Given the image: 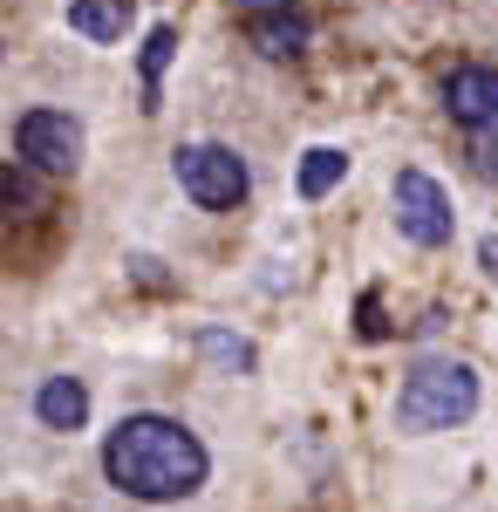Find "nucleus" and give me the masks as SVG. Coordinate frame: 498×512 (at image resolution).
<instances>
[{
    "label": "nucleus",
    "instance_id": "obj_4",
    "mask_svg": "<svg viewBox=\"0 0 498 512\" xmlns=\"http://www.w3.org/2000/svg\"><path fill=\"white\" fill-rule=\"evenodd\" d=\"M14 151L28 171H48V178H69L82 164V123L69 110H28L14 123Z\"/></svg>",
    "mask_w": 498,
    "mask_h": 512
},
{
    "label": "nucleus",
    "instance_id": "obj_9",
    "mask_svg": "<svg viewBox=\"0 0 498 512\" xmlns=\"http://www.w3.org/2000/svg\"><path fill=\"white\" fill-rule=\"evenodd\" d=\"M342 178H348V151H335V144H314L301 158V198H328Z\"/></svg>",
    "mask_w": 498,
    "mask_h": 512
},
{
    "label": "nucleus",
    "instance_id": "obj_17",
    "mask_svg": "<svg viewBox=\"0 0 498 512\" xmlns=\"http://www.w3.org/2000/svg\"><path fill=\"white\" fill-rule=\"evenodd\" d=\"M0 48H7V41H0Z\"/></svg>",
    "mask_w": 498,
    "mask_h": 512
},
{
    "label": "nucleus",
    "instance_id": "obj_12",
    "mask_svg": "<svg viewBox=\"0 0 498 512\" xmlns=\"http://www.w3.org/2000/svg\"><path fill=\"white\" fill-rule=\"evenodd\" d=\"M171 48H178V28H151L144 35V110H157V82L171 69Z\"/></svg>",
    "mask_w": 498,
    "mask_h": 512
},
{
    "label": "nucleus",
    "instance_id": "obj_1",
    "mask_svg": "<svg viewBox=\"0 0 498 512\" xmlns=\"http://www.w3.org/2000/svg\"><path fill=\"white\" fill-rule=\"evenodd\" d=\"M103 472H110L116 492L144 499V506H178L192 499L205 472H212V451L198 444V431H185L178 417H157V410H137L123 417L103 444Z\"/></svg>",
    "mask_w": 498,
    "mask_h": 512
},
{
    "label": "nucleus",
    "instance_id": "obj_7",
    "mask_svg": "<svg viewBox=\"0 0 498 512\" xmlns=\"http://www.w3.org/2000/svg\"><path fill=\"white\" fill-rule=\"evenodd\" d=\"M246 41L267 55V62H294L307 48V14L301 7H273V14H246Z\"/></svg>",
    "mask_w": 498,
    "mask_h": 512
},
{
    "label": "nucleus",
    "instance_id": "obj_6",
    "mask_svg": "<svg viewBox=\"0 0 498 512\" xmlns=\"http://www.w3.org/2000/svg\"><path fill=\"white\" fill-rule=\"evenodd\" d=\"M444 110L464 130H498V69H478V62L451 69L444 76Z\"/></svg>",
    "mask_w": 498,
    "mask_h": 512
},
{
    "label": "nucleus",
    "instance_id": "obj_11",
    "mask_svg": "<svg viewBox=\"0 0 498 512\" xmlns=\"http://www.w3.org/2000/svg\"><path fill=\"white\" fill-rule=\"evenodd\" d=\"M69 28L89 41H116L123 35V7L116 0H69Z\"/></svg>",
    "mask_w": 498,
    "mask_h": 512
},
{
    "label": "nucleus",
    "instance_id": "obj_3",
    "mask_svg": "<svg viewBox=\"0 0 498 512\" xmlns=\"http://www.w3.org/2000/svg\"><path fill=\"white\" fill-rule=\"evenodd\" d=\"M171 178L185 185V198H198L205 212H232L246 198V158L232 144H178L171 151Z\"/></svg>",
    "mask_w": 498,
    "mask_h": 512
},
{
    "label": "nucleus",
    "instance_id": "obj_10",
    "mask_svg": "<svg viewBox=\"0 0 498 512\" xmlns=\"http://www.w3.org/2000/svg\"><path fill=\"white\" fill-rule=\"evenodd\" d=\"M41 212V178L28 164H0V219H28Z\"/></svg>",
    "mask_w": 498,
    "mask_h": 512
},
{
    "label": "nucleus",
    "instance_id": "obj_8",
    "mask_svg": "<svg viewBox=\"0 0 498 512\" xmlns=\"http://www.w3.org/2000/svg\"><path fill=\"white\" fill-rule=\"evenodd\" d=\"M35 417L48 431H82L89 424V390H82L76 376H48L35 390Z\"/></svg>",
    "mask_w": 498,
    "mask_h": 512
},
{
    "label": "nucleus",
    "instance_id": "obj_5",
    "mask_svg": "<svg viewBox=\"0 0 498 512\" xmlns=\"http://www.w3.org/2000/svg\"><path fill=\"white\" fill-rule=\"evenodd\" d=\"M396 226H403V239H417V246H444L451 239V198L417 164L396 171Z\"/></svg>",
    "mask_w": 498,
    "mask_h": 512
},
{
    "label": "nucleus",
    "instance_id": "obj_2",
    "mask_svg": "<svg viewBox=\"0 0 498 512\" xmlns=\"http://www.w3.org/2000/svg\"><path fill=\"white\" fill-rule=\"evenodd\" d=\"M478 410V369L471 362H451V355H430L403 376V396H396V424L403 431H451Z\"/></svg>",
    "mask_w": 498,
    "mask_h": 512
},
{
    "label": "nucleus",
    "instance_id": "obj_16",
    "mask_svg": "<svg viewBox=\"0 0 498 512\" xmlns=\"http://www.w3.org/2000/svg\"><path fill=\"white\" fill-rule=\"evenodd\" d=\"M478 260H485V274H498V233L485 239V246H478Z\"/></svg>",
    "mask_w": 498,
    "mask_h": 512
},
{
    "label": "nucleus",
    "instance_id": "obj_14",
    "mask_svg": "<svg viewBox=\"0 0 498 512\" xmlns=\"http://www.w3.org/2000/svg\"><path fill=\"white\" fill-rule=\"evenodd\" d=\"M355 321H362V335H369V342H383V335H389L383 301H376V294H362V308H355Z\"/></svg>",
    "mask_w": 498,
    "mask_h": 512
},
{
    "label": "nucleus",
    "instance_id": "obj_15",
    "mask_svg": "<svg viewBox=\"0 0 498 512\" xmlns=\"http://www.w3.org/2000/svg\"><path fill=\"white\" fill-rule=\"evenodd\" d=\"M273 7H294V0H239V14H273Z\"/></svg>",
    "mask_w": 498,
    "mask_h": 512
},
{
    "label": "nucleus",
    "instance_id": "obj_13",
    "mask_svg": "<svg viewBox=\"0 0 498 512\" xmlns=\"http://www.w3.org/2000/svg\"><path fill=\"white\" fill-rule=\"evenodd\" d=\"M198 349L219 355V362H232V369H253V349H246V342H232V335H219V328H198Z\"/></svg>",
    "mask_w": 498,
    "mask_h": 512
}]
</instances>
